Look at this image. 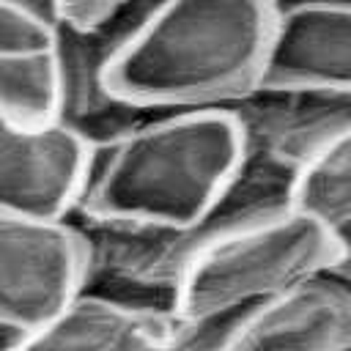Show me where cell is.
Segmentation results:
<instances>
[{
  "label": "cell",
  "mask_w": 351,
  "mask_h": 351,
  "mask_svg": "<svg viewBox=\"0 0 351 351\" xmlns=\"http://www.w3.org/2000/svg\"><path fill=\"white\" fill-rule=\"evenodd\" d=\"M58 112L52 47L0 55V115L16 123H49Z\"/></svg>",
  "instance_id": "obj_12"
},
{
  "label": "cell",
  "mask_w": 351,
  "mask_h": 351,
  "mask_svg": "<svg viewBox=\"0 0 351 351\" xmlns=\"http://www.w3.org/2000/svg\"><path fill=\"white\" fill-rule=\"evenodd\" d=\"M332 236H335L332 271L351 282V219L348 222H340L337 228H332Z\"/></svg>",
  "instance_id": "obj_17"
},
{
  "label": "cell",
  "mask_w": 351,
  "mask_h": 351,
  "mask_svg": "<svg viewBox=\"0 0 351 351\" xmlns=\"http://www.w3.org/2000/svg\"><path fill=\"white\" fill-rule=\"evenodd\" d=\"M332 228L291 206L217 233L186 266L176 291V313L197 318L244 310L332 269Z\"/></svg>",
  "instance_id": "obj_4"
},
{
  "label": "cell",
  "mask_w": 351,
  "mask_h": 351,
  "mask_svg": "<svg viewBox=\"0 0 351 351\" xmlns=\"http://www.w3.org/2000/svg\"><path fill=\"white\" fill-rule=\"evenodd\" d=\"M55 22L19 0H0V55L52 47Z\"/></svg>",
  "instance_id": "obj_14"
},
{
  "label": "cell",
  "mask_w": 351,
  "mask_h": 351,
  "mask_svg": "<svg viewBox=\"0 0 351 351\" xmlns=\"http://www.w3.org/2000/svg\"><path fill=\"white\" fill-rule=\"evenodd\" d=\"M225 112L236 123L241 151L299 176L351 126V90L261 82Z\"/></svg>",
  "instance_id": "obj_7"
},
{
  "label": "cell",
  "mask_w": 351,
  "mask_h": 351,
  "mask_svg": "<svg viewBox=\"0 0 351 351\" xmlns=\"http://www.w3.org/2000/svg\"><path fill=\"white\" fill-rule=\"evenodd\" d=\"M293 206L329 228L351 219V126L296 176Z\"/></svg>",
  "instance_id": "obj_13"
},
{
  "label": "cell",
  "mask_w": 351,
  "mask_h": 351,
  "mask_svg": "<svg viewBox=\"0 0 351 351\" xmlns=\"http://www.w3.org/2000/svg\"><path fill=\"white\" fill-rule=\"evenodd\" d=\"M156 5L159 0H123L93 22L55 19V121L71 129L90 148L121 140L148 115H154V110L118 96L110 85V71Z\"/></svg>",
  "instance_id": "obj_5"
},
{
  "label": "cell",
  "mask_w": 351,
  "mask_h": 351,
  "mask_svg": "<svg viewBox=\"0 0 351 351\" xmlns=\"http://www.w3.org/2000/svg\"><path fill=\"white\" fill-rule=\"evenodd\" d=\"M261 82L351 90V3L277 0Z\"/></svg>",
  "instance_id": "obj_10"
},
{
  "label": "cell",
  "mask_w": 351,
  "mask_h": 351,
  "mask_svg": "<svg viewBox=\"0 0 351 351\" xmlns=\"http://www.w3.org/2000/svg\"><path fill=\"white\" fill-rule=\"evenodd\" d=\"M85 258L69 217L0 211V321L36 329L82 291Z\"/></svg>",
  "instance_id": "obj_6"
},
{
  "label": "cell",
  "mask_w": 351,
  "mask_h": 351,
  "mask_svg": "<svg viewBox=\"0 0 351 351\" xmlns=\"http://www.w3.org/2000/svg\"><path fill=\"white\" fill-rule=\"evenodd\" d=\"M351 346V282L324 269L241 313L222 351H340Z\"/></svg>",
  "instance_id": "obj_9"
},
{
  "label": "cell",
  "mask_w": 351,
  "mask_h": 351,
  "mask_svg": "<svg viewBox=\"0 0 351 351\" xmlns=\"http://www.w3.org/2000/svg\"><path fill=\"white\" fill-rule=\"evenodd\" d=\"M241 159L225 110H165L110 145L90 148L74 211L186 225L200 219Z\"/></svg>",
  "instance_id": "obj_3"
},
{
  "label": "cell",
  "mask_w": 351,
  "mask_h": 351,
  "mask_svg": "<svg viewBox=\"0 0 351 351\" xmlns=\"http://www.w3.org/2000/svg\"><path fill=\"white\" fill-rule=\"evenodd\" d=\"M244 310H228V313L197 315V318L178 315L176 335L162 351H222Z\"/></svg>",
  "instance_id": "obj_15"
},
{
  "label": "cell",
  "mask_w": 351,
  "mask_h": 351,
  "mask_svg": "<svg viewBox=\"0 0 351 351\" xmlns=\"http://www.w3.org/2000/svg\"><path fill=\"white\" fill-rule=\"evenodd\" d=\"M340 351H351V346H346V348H340Z\"/></svg>",
  "instance_id": "obj_19"
},
{
  "label": "cell",
  "mask_w": 351,
  "mask_h": 351,
  "mask_svg": "<svg viewBox=\"0 0 351 351\" xmlns=\"http://www.w3.org/2000/svg\"><path fill=\"white\" fill-rule=\"evenodd\" d=\"M90 145L58 121L16 123L0 115V211L63 219L85 186Z\"/></svg>",
  "instance_id": "obj_8"
},
{
  "label": "cell",
  "mask_w": 351,
  "mask_h": 351,
  "mask_svg": "<svg viewBox=\"0 0 351 351\" xmlns=\"http://www.w3.org/2000/svg\"><path fill=\"white\" fill-rule=\"evenodd\" d=\"M293 186L296 173L241 151L233 176L195 222L170 225L71 211L69 219L85 258L82 291L143 310L176 313V291L192 258L217 233L291 208Z\"/></svg>",
  "instance_id": "obj_2"
},
{
  "label": "cell",
  "mask_w": 351,
  "mask_h": 351,
  "mask_svg": "<svg viewBox=\"0 0 351 351\" xmlns=\"http://www.w3.org/2000/svg\"><path fill=\"white\" fill-rule=\"evenodd\" d=\"M123 0H58V19L69 22H93L121 5Z\"/></svg>",
  "instance_id": "obj_16"
},
{
  "label": "cell",
  "mask_w": 351,
  "mask_h": 351,
  "mask_svg": "<svg viewBox=\"0 0 351 351\" xmlns=\"http://www.w3.org/2000/svg\"><path fill=\"white\" fill-rule=\"evenodd\" d=\"M178 326V313L132 307L80 291L52 318L25 335L16 351H162Z\"/></svg>",
  "instance_id": "obj_11"
},
{
  "label": "cell",
  "mask_w": 351,
  "mask_h": 351,
  "mask_svg": "<svg viewBox=\"0 0 351 351\" xmlns=\"http://www.w3.org/2000/svg\"><path fill=\"white\" fill-rule=\"evenodd\" d=\"M277 0H159L110 71L154 110H225L261 85Z\"/></svg>",
  "instance_id": "obj_1"
},
{
  "label": "cell",
  "mask_w": 351,
  "mask_h": 351,
  "mask_svg": "<svg viewBox=\"0 0 351 351\" xmlns=\"http://www.w3.org/2000/svg\"><path fill=\"white\" fill-rule=\"evenodd\" d=\"M19 3H25L27 8H33V11L49 16L52 22L58 19V0H19Z\"/></svg>",
  "instance_id": "obj_18"
}]
</instances>
